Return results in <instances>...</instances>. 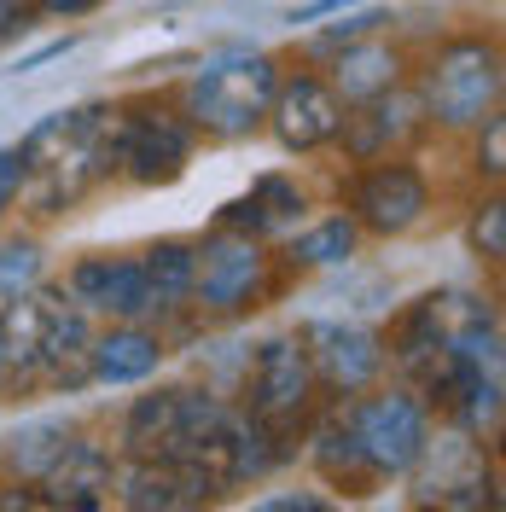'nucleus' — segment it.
Wrapping results in <instances>:
<instances>
[{"label":"nucleus","mask_w":506,"mask_h":512,"mask_svg":"<svg viewBox=\"0 0 506 512\" xmlns=\"http://www.w3.org/2000/svg\"><path fill=\"white\" fill-rule=\"evenodd\" d=\"M274 256H268V245L256 239V233H227V227H216L204 245H192V297L187 303H198L204 315H245V309H256L262 297H274Z\"/></svg>","instance_id":"5"},{"label":"nucleus","mask_w":506,"mask_h":512,"mask_svg":"<svg viewBox=\"0 0 506 512\" xmlns=\"http://www.w3.org/2000/svg\"><path fill=\"white\" fill-rule=\"evenodd\" d=\"M477 175L495 187L506 175V117L501 111H489L483 123H477Z\"/></svg>","instance_id":"26"},{"label":"nucleus","mask_w":506,"mask_h":512,"mask_svg":"<svg viewBox=\"0 0 506 512\" xmlns=\"http://www.w3.org/2000/svg\"><path fill=\"white\" fill-rule=\"evenodd\" d=\"M413 501L419 507H454L472 512L495 501V472H489V443L466 425H437L425 437V454L413 460Z\"/></svg>","instance_id":"7"},{"label":"nucleus","mask_w":506,"mask_h":512,"mask_svg":"<svg viewBox=\"0 0 506 512\" xmlns=\"http://www.w3.org/2000/svg\"><path fill=\"white\" fill-rule=\"evenodd\" d=\"M111 495L134 512H187L222 501L227 483L198 460H117V489Z\"/></svg>","instance_id":"13"},{"label":"nucleus","mask_w":506,"mask_h":512,"mask_svg":"<svg viewBox=\"0 0 506 512\" xmlns=\"http://www.w3.org/2000/svg\"><path fill=\"white\" fill-rule=\"evenodd\" d=\"M30 24H35V6H30V0H0V47H6V41H18Z\"/></svg>","instance_id":"30"},{"label":"nucleus","mask_w":506,"mask_h":512,"mask_svg":"<svg viewBox=\"0 0 506 512\" xmlns=\"http://www.w3.org/2000/svg\"><path fill=\"white\" fill-rule=\"evenodd\" d=\"M64 291L88 315H111V320H152L158 315V297L146 286L140 256H82L64 274Z\"/></svg>","instance_id":"14"},{"label":"nucleus","mask_w":506,"mask_h":512,"mask_svg":"<svg viewBox=\"0 0 506 512\" xmlns=\"http://www.w3.org/2000/svg\"><path fill=\"white\" fill-rule=\"evenodd\" d=\"M291 338L309 355L315 384L332 390V396H361L384 373V344L373 326H355V320H303Z\"/></svg>","instance_id":"11"},{"label":"nucleus","mask_w":506,"mask_h":512,"mask_svg":"<svg viewBox=\"0 0 506 512\" xmlns=\"http://www.w3.org/2000/svg\"><path fill=\"white\" fill-rule=\"evenodd\" d=\"M216 227H227V233H256V239H268V216L256 210L251 192H245V198H233V204H222Z\"/></svg>","instance_id":"28"},{"label":"nucleus","mask_w":506,"mask_h":512,"mask_svg":"<svg viewBox=\"0 0 506 512\" xmlns=\"http://www.w3.org/2000/svg\"><path fill=\"white\" fill-rule=\"evenodd\" d=\"M466 245H472V256L477 262H489V268H501L506 262V204H501V192L477 198L472 222H466Z\"/></svg>","instance_id":"24"},{"label":"nucleus","mask_w":506,"mask_h":512,"mask_svg":"<svg viewBox=\"0 0 506 512\" xmlns=\"http://www.w3.org/2000/svg\"><path fill=\"white\" fill-rule=\"evenodd\" d=\"M111 128H117V105H70L53 111L18 140L24 152V204L35 216H59L82 192L117 175L111 158Z\"/></svg>","instance_id":"1"},{"label":"nucleus","mask_w":506,"mask_h":512,"mask_svg":"<svg viewBox=\"0 0 506 512\" xmlns=\"http://www.w3.org/2000/svg\"><path fill=\"white\" fill-rule=\"evenodd\" d=\"M280 82V59L274 53H222V59H204L181 82V117L192 123V134H210V140H245L262 128L268 117V99Z\"/></svg>","instance_id":"2"},{"label":"nucleus","mask_w":506,"mask_h":512,"mask_svg":"<svg viewBox=\"0 0 506 512\" xmlns=\"http://www.w3.org/2000/svg\"><path fill=\"white\" fill-rule=\"evenodd\" d=\"M251 198H256V210L268 216V233H274V227H291L309 210V192L297 187V175H256Z\"/></svg>","instance_id":"25"},{"label":"nucleus","mask_w":506,"mask_h":512,"mask_svg":"<svg viewBox=\"0 0 506 512\" xmlns=\"http://www.w3.org/2000/svg\"><path fill=\"white\" fill-rule=\"evenodd\" d=\"M344 204H349V216H355L361 233H373V239H402V233H413V227L431 216V181H425V169L408 163V158L355 163Z\"/></svg>","instance_id":"9"},{"label":"nucleus","mask_w":506,"mask_h":512,"mask_svg":"<svg viewBox=\"0 0 506 512\" xmlns=\"http://www.w3.org/2000/svg\"><path fill=\"white\" fill-rule=\"evenodd\" d=\"M326 501L320 495H274V501H262V512H320Z\"/></svg>","instance_id":"33"},{"label":"nucleus","mask_w":506,"mask_h":512,"mask_svg":"<svg viewBox=\"0 0 506 512\" xmlns=\"http://www.w3.org/2000/svg\"><path fill=\"white\" fill-rule=\"evenodd\" d=\"M70 437H76V431H70L64 419H30V425H18L12 443H6V466H12V478L41 483L47 478V466L64 454Z\"/></svg>","instance_id":"21"},{"label":"nucleus","mask_w":506,"mask_h":512,"mask_svg":"<svg viewBox=\"0 0 506 512\" xmlns=\"http://www.w3.org/2000/svg\"><path fill=\"white\" fill-rule=\"evenodd\" d=\"M163 332L146 320H117L111 332L88 338V379L94 384H146L163 367Z\"/></svg>","instance_id":"18"},{"label":"nucleus","mask_w":506,"mask_h":512,"mask_svg":"<svg viewBox=\"0 0 506 512\" xmlns=\"http://www.w3.org/2000/svg\"><path fill=\"white\" fill-rule=\"evenodd\" d=\"M349 431L367 448L379 478H408L413 460L425 454L431 437V408L419 402V390H379V396H349Z\"/></svg>","instance_id":"8"},{"label":"nucleus","mask_w":506,"mask_h":512,"mask_svg":"<svg viewBox=\"0 0 506 512\" xmlns=\"http://www.w3.org/2000/svg\"><path fill=\"white\" fill-rule=\"evenodd\" d=\"M0 384H6V355H0Z\"/></svg>","instance_id":"35"},{"label":"nucleus","mask_w":506,"mask_h":512,"mask_svg":"<svg viewBox=\"0 0 506 512\" xmlns=\"http://www.w3.org/2000/svg\"><path fill=\"white\" fill-rule=\"evenodd\" d=\"M24 192V152L18 146H0V210H12Z\"/></svg>","instance_id":"29"},{"label":"nucleus","mask_w":506,"mask_h":512,"mask_svg":"<svg viewBox=\"0 0 506 512\" xmlns=\"http://www.w3.org/2000/svg\"><path fill=\"white\" fill-rule=\"evenodd\" d=\"M425 134H431V117H425L419 88H408V82H396V88H384V94L361 99V105H344V128H338L349 163L408 158Z\"/></svg>","instance_id":"10"},{"label":"nucleus","mask_w":506,"mask_h":512,"mask_svg":"<svg viewBox=\"0 0 506 512\" xmlns=\"http://www.w3.org/2000/svg\"><path fill=\"white\" fill-rule=\"evenodd\" d=\"M30 6H35V18H88L105 0H30Z\"/></svg>","instance_id":"31"},{"label":"nucleus","mask_w":506,"mask_h":512,"mask_svg":"<svg viewBox=\"0 0 506 512\" xmlns=\"http://www.w3.org/2000/svg\"><path fill=\"white\" fill-rule=\"evenodd\" d=\"M35 303H41V384H64V390H82L88 379V309L70 297V291L35 286Z\"/></svg>","instance_id":"15"},{"label":"nucleus","mask_w":506,"mask_h":512,"mask_svg":"<svg viewBox=\"0 0 506 512\" xmlns=\"http://www.w3.org/2000/svg\"><path fill=\"white\" fill-rule=\"evenodd\" d=\"M140 268H146V286L158 297V315L181 309L192 297V245L187 239H158L140 251Z\"/></svg>","instance_id":"22"},{"label":"nucleus","mask_w":506,"mask_h":512,"mask_svg":"<svg viewBox=\"0 0 506 512\" xmlns=\"http://www.w3.org/2000/svg\"><path fill=\"white\" fill-rule=\"evenodd\" d=\"M245 414L274 431L285 443H303L309 419L320 408V384L309 373V355L297 338H262L251 350V367H245Z\"/></svg>","instance_id":"4"},{"label":"nucleus","mask_w":506,"mask_h":512,"mask_svg":"<svg viewBox=\"0 0 506 512\" xmlns=\"http://www.w3.org/2000/svg\"><path fill=\"white\" fill-rule=\"evenodd\" d=\"M326 82L338 88L344 105H361V99L408 82V53L396 41H384V30H373V35H361V41H349V47L332 53V76Z\"/></svg>","instance_id":"19"},{"label":"nucleus","mask_w":506,"mask_h":512,"mask_svg":"<svg viewBox=\"0 0 506 512\" xmlns=\"http://www.w3.org/2000/svg\"><path fill=\"white\" fill-rule=\"evenodd\" d=\"M0 216H6V210H0Z\"/></svg>","instance_id":"36"},{"label":"nucleus","mask_w":506,"mask_h":512,"mask_svg":"<svg viewBox=\"0 0 506 512\" xmlns=\"http://www.w3.org/2000/svg\"><path fill=\"white\" fill-rule=\"evenodd\" d=\"M501 82L506 59L495 35H448L419 70V99H425L431 128H448V134L477 128L489 111H501Z\"/></svg>","instance_id":"3"},{"label":"nucleus","mask_w":506,"mask_h":512,"mask_svg":"<svg viewBox=\"0 0 506 512\" xmlns=\"http://www.w3.org/2000/svg\"><path fill=\"white\" fill-rule=\"evenodd\" d=\"M70 47H76V35H64V41H53V47H41V53H30V59L18 64V70H41V64H47V59H64Z\"/></svg>","instance_id":"34"},{"label":"nucleus","mask_w":506,"mask_h":512,"mask_svg":"<svg viewBox=\"0 0 506 512\" xmlns=\"http://www.w3.org/2000/svg\"><path fill=\"white\" fill-rule=\"evenodd\" d=\"M192 123L181 117V105H117V128H111V158L117 175L134 187H169L187 175L192 158Z\"/></svg>","instance_id":"6"},{"label":"nucleus","mask_w":506,"mask_h":512,"mask_svg":"<svg viewBox=\"0 0 506 512\" xmlns=\"http://www.w3.org/2000/svg\"><path fill=\"white\" fill-rule=\"evenodd\" d=\"M384 24H390L384 12H355V18H344V24H338V30H320L309 47H315V53H338V47H349V41H361V35L384 30Z\"/></svg>","instance_id":"27"},{"label":"nucleus","mask_w":506,"mask_h":512,"mask_svg":"<svg viewBox=\"0 0 506 512\" xmlns=\"http://www.w3.org/2000/svg\"><path fill=\"white\" fill-rule=\"evenodd\" d=\"M117 448H105L99 437H70L64 454L47 466V478H41V501L47 507H70V512H99L111 501V489H117Z\"/></svg>","instance_id":"16"},{"label":"nucleus","mask_w":506,"mask_h":512,"mask_svg":"<svg viewBox=\"0 0 506 512\" xmlns=\"http://www.w3.org/2000/svg\"><path fill=\"white\" fill-rule=\"evenodd\" d=\"M41 274H47V251L35 245V239H0V303L6 297H24V291L41 286Z\"/></svg>","instance_id":"23"},{"label":"nucleus","mask_w":506,"mask_h":512,"mask_svg":"<svg viewBox=\"0 0 506 512\" xmlns=\"http://www.w3.org/2000/svg\"><path fill=\"white\" fill-rule=\"evenodd\" d=\"M303 454H309V466H315V478L326 489H338V495H373L379 489V472H373V460H367V448L355 443V431H349L344 414L332 419H309V431H303Z\"/></svg>","instance_id":"17"},{"label":"nucleus","mask_w":506,"mask_h":512,"mask_svg":"<svg viewBox=\"0 0 506 512\" xmlns=\"http://www.w3.org/2000/svg\"><path fill=\"white\" fill-rule=\"evenodd\" d=\"M355 251H361V227H355L349 210H338V216H326V222L291 233L285 268H297V274H303V268H344Z\"/></svg>","instance_id":"20"},{"label":"nucleus","mask_w":506,"mask_h":512,"mask_svg":"<svg viewBox=\"0 0 506 512\" xmlns=\"http://www.w3.org/2000/svg\"><path fill=\"white\" fill-rule=\"evenodd\" d=\"M355 6H361V0H309V6L291 12V24H320L326 12H355Z\"/></svg>","instance_id":"32"},{"label":"nucleus","mask_w":506,"mask_h":512,"mask_svg":"<svg viewBox=\"0 0 506 512\" xmlns=\"http://www.w3.org/2000/svg\"><path fill=\"white\" fill-rule=\"evenodd\" d=\"M262 123L274 128V140H280L285 152H320V146H332L338 128H344V99H338V88H332L326 76H315V70H291V76L280 70Z\"/></svg>","instance_id":"12"}]
</instances>
